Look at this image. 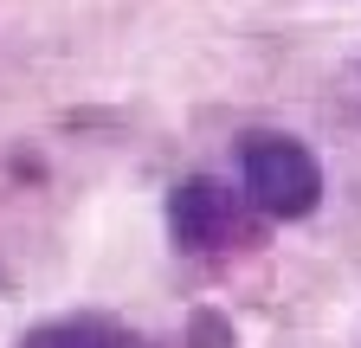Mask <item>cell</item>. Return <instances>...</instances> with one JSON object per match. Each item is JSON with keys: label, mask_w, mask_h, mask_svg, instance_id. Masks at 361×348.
<instances>
[{"label": "cell", "mask_w": 361, "mask_h": 348, "mask_svg": "<svg viewBox=\"0 0 361 348\" xmlns=\"http://www.w3.org/2000/svg\"><path fill=\"white\" fill-rule=\"evenodd\" d=\"M264 213L245 200V187L213 181V174H188L168 194V239L188 258H226V251H258L264 245Z\"/></svg>", "instance_id": "6da1fadb"}, {"label": "cell", "mask_w": 361, "mask_h": 348, "mask_svg": "<svg viewBox=\"0 0 361 348\" xmlns=\"http://www.w3.org/2000/svg\"><path fill=\"white\" fill-rule=\"evenodd\" d=\"M239 187L245 200L264 213L271 226L310 220L323 206V161H316L297 136H278V129H258V136L239 142Z\"/></svg>", "instance_id": "7a4b0ae2"}, {"label": "cell", "mask_w": 361, "mask_h": 348, "mask_svg": "<svg viewBox=\"0 0 361 348\" xmlns=\"http://www.w3.org/2000/svg\"><path fill=\"white\" fill-rule=\"evenodd\" d=\"M20 348H155L142 329H129L116 316H97V310H78V316H52L20 335Z\"/></svg>", "instance_id": "3957f363"}, {"label": "cell", "mask_w": 361, "mask_h": 348, "mask_svg": "<svg viewBox=\"0 0 361 348\" xmlns=\"http://www.w3.org/2000/svg\"><path fill=\"white\" fill-rule=\"evenodd\" d=\"M188 348H239V335L219 310H194L188 316Z\"/></svg>", "instance_id": "277c9868"}]
</instances>
